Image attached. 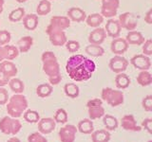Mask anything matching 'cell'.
Here are the masks:
<instances>
[{
    "instance_id": "cell-1",
    "label": "cell",
    "mask_w": 152,
    "mask_h": 142,
    "mask_svg": "<svg viewBox=\"0 0 152 142\" xmlns=\"http://www.w3.org/2000/svg\"><path fill=\"white\" fill-rule=\"evenodd\" d=\"M96 70V64L82 54L70 56L66 64V72L75 82H86L92 77Z\"/></svg>"
},
{
    "instance_id": "cell-2",
    "label": "cell",
    "mask_w": 152,
    "mask_h": 142,
    "mask_svg": "<svg viewBox=\"0 0 152 142\" xmlns=\"http://www.w3.org/2000/svg\"><path fill=\"white\" fill-rule=\"evenodd\" d=\"M43 71L49 77V83L50 85H57L62 80V74L60 70V64L57 57L52 51H45L41 56Z\"/></svg>"
},
{
    "instance_id": "cell-3",
    "label": "cell",
    "mask_w": 152,
    "mask_h": 142,
    "mask_svg": "<svg viewBox=\"0 0 152 142\" xmlns=\"http://www.w3.org/2000/svg\"><path fill=\"white\" fill-rule=\"evenodd\" d=\"M7 104V112L10 117L19 118L28 108L27 98L22 94H14L9 99Z\"/></svg>"
},
{
    "instance_id": "cell-4",
    "label": "cell",
    "mask_w": 152,
    "mask_h": 142,
    "mask_svg": "<svg viewBox=\"0 0 152 142\" xmlns=\"http://www.w3.org/2000/svg\"><path fill=\"white\" fill-rule=\"evenodd\" d=\"M21 129L22 124L18 118L6 116L0 120V132H2L5 135H15Z\"/></svg>"
},
{
    "instance_id": "cell-5",
    "label": "cell",
    "mask_w": 152,
    "mask_h": 142,
    "mask_svg": "<svg viewBox=\"0 0 152 142\" xmlns=\"http://www.w3.org/2000/svg\"><path fill=\"white\" fill-rule=\"evenodd\" d=\"M101 97L108 105L111 107H117L124 103L125 96L122 91L115 90L110 87H104L102 90Z\"/></svg>"
},
{
    "instance_id": "cell-6",
    "label": "cell",
    "mask_w": 152,
    "mask_h": 142,
    "mask_svg": "<svg viewBox=\"0 0 152 142\" xmlns=\"http://www.w3.org/2000/svg\"><path fill=\"white\" fill-rule=\"evenodd\" d=\"M46 33L48 34V36H49V39H50V43L55 46H65L66 42L68 41L65 30L56 28V27H53L51 25L48 26L47 30H46Z\"/></svg>"
},
{
    "instance_id": "cell-7",
    "label": "cell",
    "mask_w": 152,
    "mask_h": 142,
    "mask_svg": "<svg viewBox=\"0 0 152 142\" xmlns=\"http://www.w3.org/2000/svg\"><path fill=\"white\" fill-rule=\"evenodd\" d=\"M119 24L122 28L130 31L135 30L136 28L138 27V22H139V16L136 15L135 13L132 12H124L121 15H119Z\"/></svg>"
},
{
    "instance_id": "cell-8",
    "label": "cell",
    "mask_w": 152,
    "mask_h": 142,
    "mask_svg": "<svg viewBox=\"0 0 152 142\" xmlns=\"http://www.w3.org/2000/svg\"><path fill=\"white\" fill-rule=\"evenodd\" d=\"M120 0H102L101 15L104 18H112L117 15Z\"/></svg>"
},
{
    "instance_id": "cell-9",
    "label": "cell",
    "mask_w": 152,
    "mask_h": 142,
    "mask_svg": "<svg viewBox=\"0 0 152 142\" xmlns=\"http://www.w3.org/2000/svg\"><path fill=\"white\" fill-rule=\"evenodd\" d=\"M108 66L110 70L114 73L125 72L128 66V61L123 55H115L109 60Z\"/></svg>"
},
{
    "instance_id": "cell-10",
    "label": "cell",
    "mask_w": 152,
    "mask_h": 142,
    "mask_svg": "<svg viewBox=\"0 0 152 142\" xmlns=\"http://www.w3.org/2000/svg\"><path fill=\"white\" fill-rule=\"evenodd\" d=\"M77 127L72 124H66L59 130L58 136L61 142H74L77 134Z\"/></svg>"
},
{
    "instance_id": "cell-11",
    "label": "cell",
    "mask_w": 152,
    "mask_h": 142,
    "mask_svg": "<svg viewBox=\"0 0 152 142\" xmlns=\"http://www.w3.org/2000/svg\"><path fill=\"white\" fill-rule=\"evenodd\" d=\"M130 64L134 66L136 69L139 70H149L151 67V60L148 56L144 54L134 55L130 59Z\"/></svg>"
},
{
    "instance_id": "cell-12",
    "label": "cell",
    "mask_w": 152,
    "mask_h": 142,
    "mask_svg": "<svg viewBox=\"0 0 152 142\" xmlns=\"http://www.w3.org/2000/svg\"><path fill=\"white\" fill-rule=\"evenodd\" d=\"M129 45L127 44L126 40L125 38L117 37L114 38L110 44V50L112 53L115 55H123L125 54L128 49Z\"/></svg>"
},
{
    "instance_id": "cell-13",
    "label": "cell",
    "mask_w": 152,
    "mask_h": 142,
    "mask_svg": "<svg viewBox=\"0 0 152 142\" xmlns=\"http://www.w3.org/2000/svg\"><path fill=\"white\" fill-rule=\"evenodd\" d=\"M38 123V132L42 135H49L54 131L56 127V122L51 117L40 118Z\"/></svg>"
},
{
    "instance_id": "cell-14",
    "label": "cell",
    "mask_w": 152,
    "mask_h": 142,
    "mask_svg": "<svg viewBox=\"0 0 152 142\" xmlns=\"http://www.w3.org/2000/svg\"><path fill=\"white\" fill-rule=\"evenodd\" d=\"M104 30H106L107 35L114 39V38L120 36L122 28L118 20H115L113 18H109L106 24V27H104Z\"/></svg>"
},
{
    "instance_id": "cell-15",
    "label": "cell",
    "mask_w": 152,
    "mask_h": 142,
    "mask_svg": "<svg viewBox=\"0 0 152 142\" xmlns=\"http://www.w3.org/2000/svg\"><path fill=\"white\" fill-rule=\"evenodd\" d=\"M107 38V33L104 28H95L94 30L89 33L88 42L89 44L93 45H102Z\"/></svg>"
},
{
    "instance_id": "cell-16",
    "label": "cell",
    "mask_w": 152,
    "mask_h": 142,
    "mask_svg": "<svg viewBox=\"0 0 152 142\" xmlns=\"http://www.w3.org/2000/svg\"><path fill=\"white\" fill-rule=\"evenodd\" d=\"M121 125L124 130L129 132H140L142 129L137 124V121L133 115H125L121 120Z\"/></svg>"
},
{
    "instance_id": "cell-17",
    "label": "cell",
    "mask_w": 152,
    "mask_h": 142,
    "mask_svg": "<svg viewBox=\"0 0 152 142\" xmlns=\"http://www.w3.org/2000/svg\"><path fill=\"white\" fill-rule=\"evenodd\" d=\"M0 71L9 79H12L17 75L18 69L12 61L4 60L0 63Z\"/></svg>"
},
{
    "instance_id": "cell-18",
    "label": "cell",
    "mask_w": 152,
    "mask_h": 142,
    "mask_svg": "<svg viewBox=\"0 0 152 142\" xmlns=\"http://www.w3.org/2000/svg\"><path fill=\"white\" fill-rule=\"evenodd\" d=\"M66 15H68V18L70 21H73L76 23L84 22L86 20V18H87V13H86V12L78 7L70 8L68 11V12H66Z\"/></svg>"
},
{
    "instance_id": "cell-19",
    "label": "cell",
    "mask_w": 152,
    "mask_h": 142,
    "mask_svg": "<svg viewBox=\"0 0 152 142\" xmlns=\"http://www.w3.org/2000/svg\"><path fill=\"white\" fill-rule=\"evenodd\" d=\"M50 25L56 27L61 30H66L70 27V20L68 16H61V15H54L50 18Z\"/></svg>"
},
{
    "instance_id": "cell-20",
    "label": "cell",
    "mask_w": 152,
    "mask_h": 142,
    "mask_svg": "<svg viewBox=\"0 0 152 142\" xmlns=\"http://www.w3.org/2000/svg\"><path fill=\"white\" fill-rule=\"evenodd\" d=\"M125 39L126 40L128 45H134V46H142V43L145 40L142 33L137 30L128 31Z\"/></svg>"
},
{
    "instance_id": "cell-21",
    "label": "cell",
    "mask_w": 152,
    "mask_h": 142,
    "mask_svg": "<svg viewBox=\"0 0 152 142\" xmlns=\"http://www.w3.org/2000/svg\"><path fill=\"white\" fill-rule=\"evenodd\" d=\"M23 26L28 30H34L38 27V15L34 13H28L25 14L23 17Z\"/></svg>"
},
{
    "instance_id": "cell-22",
    "label": "cell",
    "mask_w": 152,
    "mask_h": 142,
    "mask_svg": "<svg viewBox=\"0 0 152 142\" xmlns=\"http://www.w3.org/2000/svg\"><path fill=\"white\" fill-rule=\"evenodd\" d=\"M32 45H33V38L31 36H24L17 41L16 46L20 53H27L31 49Z\"/></svg>"
},
{
    "instance_id": "cell-23",
    "label": "cell",
    "mask_w": 152,
    "mask_h": 142,
    "mask_svg": "<svg viewBox=\"0 0 152 142\" xmlns=\"http://www.w3.org/2000/svg\"><path fill=\"white\" fill-rule=\"evenodd\" d=\"M90 135H91L92 142H109L111 137L109 131L104 129L93 131Z\"/></svg>"
},
{
    "instance_id": "cell-24",
    "label": "cell",
    "mask_w": 152,
    "mask_h": 142,
    "mask_svg": "<svg viewBox=\"0 0 152 142\" xmlns=\"http://www.w3.org/2000/svg\"><path fill=\"white\" fill-rule=\"evenodd\" d=\"M77 130L84 135H90L94 131L92 120L89 118H84V120H80L77 126Z\"/></svg>"
},
{
    "instance_id": "cell-25",
    "label": "cell",
    "mask_w": 152,
    "mask_h": 142,
    "mask_svg": "<svg viewBox=\"0 0 152 142\" xmlns=\"http://www.w3.org/2000/svg\"><path fill=\"white\" fill-rule=\"evenodd\" d=\"M136 80L139 85L142 87L149 86L152 83V75L148 70H142L141 72L138 74Z\"/></svg>"
},
{
    "instance_id": "cell-26",
    "label": "cell",
    "mask_w": 152,
    "mask_h": 142,
    "mask_svg": "<svg viewBox=\"0 0 152 142\" xmlns=\"http://www.w3.org/2000/svg\"><path fill=\"white\" fill-rule=\"evenodd\" d=\"M88 114L89 120H94L103 117L104 114H106V111H104V108L103 107V105H94L88 107Z\"/></svg>"
},
{
    "instance_id": "cell-27",
    "label": "cell",
    "mask_w": 152,
    "mask_h": 142,
    "mask_svg": "<svg viewBox=\"0 0 152 142\" xmlns=\"http://www.w3.org/2000/svg\"><path fill=\"white\" fill-rule=\"evenodd\" d=\"M130 78L126 73H118L115 77V85L118 89H126L130 85Z\"/></svg>"
},
{
    "instance_id": "cell-28",
    "label": "cell",
    "mask_w": 152,
    "mask_h": 142,
    "mask_svg": "<svg viewBox=\"0 0 152 142\" xmlns=\"http://www.w3.org/2000/svg\"><path fill=\"white\" fill-rule=\"evenodd\" d=\"M103 123L107 131H115L119 126L118 120L111 115L104 114L103 117Z\"/></svg>"
},
{
    "instance_id": "cell-29",
    "label": "cell",
    "mask_w": 152,
    "mask_h": 142,
    "mask_svg": "<svg viewBox=\"0 0 152 142\" xmlns=\"http://www.w3.org/2000/svg\"><path fill=\"white\" fill-rule=\"evenodd\" d=\"M86 22L88 27L91 28H98L104 23V17L101 15V13H91L86 18Z\"/></svg>"
},
{
    "instance_id": "cell-30",
    "label": "cell",
    "mask_w": 152,
    "mask_h": 142,
    "mask_svg": "<svg viewBox=\"0 0 152 142\" xmlns=\"http://www.w3.org/2000/svg\"><path fill=\"white\" fill-rule=\"evenodd\" d=\"M85 51L88 55L91 56V57H95V58L101 57L104 54V49H103V46L101 45L89 44L88 46H86Z\"/></svg>"
},
{
    "instance_id": "cell-31",
    "label": "cell",
    "mask_w": 152,
    "mask_h": 142,
    "mask_svg": "<svg viewBox=\"0 0 152 142\" xmlns=\"http://www.w3.org/2000/svg\"><path fill=\"white\" fill-rule=\"evenodd\" d=\"M8 84L12 91L15 94H22L24 90H25V84H24L23 80L15 77H13L10 80Z\"/></svg>"
},
{
    "instance_id": "cell-32",
    "label": "cell",
    "mask_w": 152,
    "mask_h": 142,
    "mask_svg": "<svg viewBox=\"0 0 152 142\" xmlns=\"http://www.w3.org/2000/svg\"><path fill=\"white\" fill-rule=\"evenodd\" d=\"M53 91V87L50 83H41L36 87V95L40 98L50 97Z\"/></svg>"
},
{
    "instance_id": "cell-33",
    "label": "cell",
    "mask_w": 152,
    "mask_h": 142,
    "mask_svg": "<svg viewBox=\"0 0 152 142\" xmlns=\"http://www.w3.org/2000/svg\"><path fill=\"white\" fill-rule=\"evenodd\" d=\"M51 11V3L49 0H41L36 8V14L37 15L44 16L49 14Z\"/></svg>"
},
{
    "instance_id": "cell-34",
    "label": "cell",
    "mask_w": 152,
    "mask_h": 142,
    "mask_svg": "<svg viewBox=\"0 0 152 142\" xmlns=\"http://www.w3.org/2000/svg\"><path fill=\"white\" fill-rule=\"evenodd\" d=\"M64 91L66 96L71 99H76L80 94V89L78 85L75 83H71L65 84Z\"/></svg>"
},
{
    "instance_id": "cell-35",
    "label": "cell",
    "mask_w": 152,
    "mask_h": 142,
    "mask_svg": "<svg viewBox=\"0 0 152 142\" xmlns=\"http://www.w3.org/2000/svg\"><path fill=\"white\" fill-rule=\"evenodd\" d=\"M23 117L25 121L28 123H37L40 120V115L39 113L35 110H26L23 113Z\"/></svg>"
},
{
    "instance_id": "cell-36",
    "label": "cell",
    "mask_w": 152,
    "mask_h": 142,
    "mask_svg": "<svg viewBox=\"0 0 152 142\" xmlns=\"http://www.w3.org/2000/svg\"><path fill=\"white\" fill-rule=\"evenodd\" d=\"M25 14L26 13H25V9H24V8H17L10 12L9 20L13 23L19 22L22 20L23 17L25 16Z\"/></svg>"
},
{
    "instance_id": "cell-37",
    "label": "cell",
    "mask_w": 152,
    "mask_h": 142,
    "mask_svg": "<svg viewBox=\"0 0 152 142\" xmlns=\"http://www.w3.org/2000/svg\"><path fill=\"white\" fill-rule=\"evenodd\" d=\"M53 120L56 123H60V124H65L66 121L69 120V115L66 111L63 108H59L57 109L55 114H54V117Z\"/></svg>"
},
{
    "instance_id": "cell-38",
    "label": "cell",
    "mask_w": 152,
    "mask_h": 142,
    "mask_svg": "<svg viewBox=\"0 0 152 142\" xmlns=\"http://www.w3.org/2000/svg\"><path fill=\"white\" fill-rule=\"evenodd\" d=\"M5 47V53H6V60L8 61H12L15 58H17L19 55V50L17 49V46H10L6 45L4 46Z\"/></svg>"
},
{
    "instance_id": "cell-39",
    "label": "cell",
    "mask_w": 152,
    "mask_h": 142,
    "mask_svg": "<svg viewBox=\"0 0 152 142\" xmlns=\"http://www.w3.org/2000/svg\"><path fill=\"white\" fill-rule=\"evenodd\" d=\"M66 49L69 50L70 53H75L80 49V43L75 40H69L66 42Z\"/></svg>"
},
{
    "instance_id": "cell-40",
    "label": "cell",
    "mask_w": 152,
    "mask_h": 142,
    "mask_svg": "<svg viewBox=\"0 0 152 142\" xmlns=\"http://www.w3.org/2000/svg\"><path fill=\"white\" fill-rule=\"evenodd\" d=\"M28 142H48V139L41 133L35 132L28 136Z\"/></svg>"
},
{
    "instance_id": "cell-41",
    "label": "cell",
    "mask_w": 152,
    "mask_h": 142,
    "mask_svg": "<svg viewBox=\"0 0 152 142\" xmlns=\"http://www.w3.org/2000/svg\"><path fill=\"white\" fill-rule=\"evenodd\" d=\"M142 54L145 56H151L152 55V40L146 39L142 45Z\"/></svg>"
},
{
    "instance_id": "cell-42",
    "label": "cell",
    "mask_w": 152,
    "mask_h": 142,
    "mask_svg": "<svg viewBox=\"0 0 152 142\" xmlns=\"http://www.w3.org/2000/svg\"><path fill=\"white\" fill-rule=\"evenodd\" d=\"M12 39V35L8 30H0V46H6L8 45Z\"/></svg>"
},
{
    "instance_id": "cell-43",
    "label": "cell",
    "mask_w": 152,
    "mask_h": 142,
    "mask_svg": "<svg viewBox=\"0 0 152 142\" xmlns=\"http://www.w3.org/2000/svg\"><path fill=\"white\" fill-rule=\"evenodd\" d=\"M142 106L144 110L146 112L152 111V96L151 95H147L144 99H142Z\"/></svg>"
},
{
    "instance_id": "cell-44",
    "label": "cell",
    "mask_w": 152,
    "mask_h": 142,
    "mask_svg": "<svg viewBox=\"0 0 152 142\" xmlns=\"http://www.w3.org/2000/svg\"><path fill=\"white\" fill-rule=\"evenodd\" d=\"M9 101V93L6 88L0 87V105H5Z\"/></svg>"
},
{
    "instance_id": "cell-45",
    "label": "cell",
    "mask_w": 152,
    "mask_h": 142,
    "mask_svg": "<svg viewBox=\"0 0 152 142\" xmlns=\"http://www.w3.org/2000/svg\"><path fill=\"white\" fill-rule=\"evenodd\" d=\"M142 126L147 131L148 134H152V118L147 117L142 121Z\"/></svg>"
},
{
    "instance_id": "cell-46",
    "label": "cell",
    "mask_w": 152,
    "mask_h": 142,
    "mask_svg": "<svg viewBox=\"0 0 152 142\" xmlns=\"http://www.w3.org/2000/svg\"><path fill=\"white\" fill-rule=\"evenodd\" d=\"M94 105H103V101L100 99H89V101L87 102V107L88 106H94Z\"/></svg>"
},
{
    "instance_id": "cell-47",
    "label": "cell",
    "mask_w": 152,
    "mask_h": 142,
    "mask_svg": "<svg viewBox=\"0 0 152 142\" xmlns=\"http://www.w3.org/2000/svg\"><path fill=\"white\" fill-rule=\"evenodd\" d=\"M10 80L7 76H5L1 71H0V87H4L5 85H7L10 82Z\"/></svg>"
},
{
    "instance_id": "cell-48",
    "label": "cell",
    "mask_w": 152,
    "mask_h": 142,
    "mask_svg": "<svg viewBox=\"0 0 152 142\" xmlns=\"http://www.w3.org/2000/svg\"><path fill=\"white\" fill-rule=\"evenodd\" d=\"M145 22L148 25H151L152 24V9H148L147 12L145 13Z\"/></svg>"
},
{
    "instance_id": "cell-49",
    "label": "cell",
    "mask_w": 152,
    "mask_h": 142,
    "mask_svg": "<svg viewBox=\"0 0 152 142\" xmlns=\"http://www.w3.org/2000/svg\"><path fill=\"white\" fill-rule=\"evenodd\" d=\"M6 60V53H5V47L4 46H0V63L2 61Z\"/></svg>"
},
{
    "instance_id": "cell-50",
    "label": "cell",
    "mask_w": 152,
    "mask_h": 142,
    "mask_svg": "<svg viewBox=\"0 0 152 142\" xmlns=\"http://www.w3.org/2000/svg\"><path fill=\"white\" fill-rule=\"evenodd\" d=\"M7 142H22V141L19 139L18 137L13 136V137H11V138H9Z\"/></svg>"
},
{
    "instance_id": "cell-51",
    "label": "cell",
    "mask_w": 152,
    "mask_h": 142,
    "mask_svg": "<svg viewBox=\"0 0 152 142\" xmlns=\"http://www.w3.org/2000/svg\"><path fill=\"white\" fill-rule=\"evenodd\" d=\"M4 3H5V0H0V14H1V13L3 12Z\"/></svg>"
},
{
    "instance_id": "cell-52",
    "label": "cell",
    "mask_w": 152,
    "mask_h": 142,
    "mask_svg": "<svg viewBox=\"0 0 152 142\" xmlns=\"http://www.w3.org/2000/svg\"><path fill=\"white\" fill-rule=\"evenodd\" d=\"M28 0H16V2H18V3H25Z\"/></svg>"
},
{
    "instance_id": "cell-53",
    "label": "cell",
    "mask_w": 152,
    "mask_h": 142,
    "mask_svg": "<svg viewBox=\"0 0 152 142\" xmlns=\"http://www.w3.org/2000/svg\"><path fill=\"white\" fill-rule=\"evenodd\" d=\"M147 142H152V140H149V141H147Z\"/></svg>"
},
{
    "instance_id": "cell-54",
    "label": "cell",
    "mask_w": 152,
    "mask_h": 142,
    "mask_svg": "<svg viewBox=\"0 0 152 142\" xmlns=\"http://www.w3.org/2000/svg\"><path fill=\"white\" fill-rule=\"evenodd\" d=\"M49 1H50V0H49Z\"/></svg>"
}]
</instances>
